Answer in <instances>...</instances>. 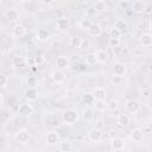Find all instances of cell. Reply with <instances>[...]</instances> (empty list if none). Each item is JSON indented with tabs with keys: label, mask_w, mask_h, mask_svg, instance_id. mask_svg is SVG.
<instances>
[{
	"label": "cell",
	"mask_w": 152,
	"mask_h": 152,
	"mask_svg": "<svg viewBox=\"0 0 152 152\" xmlns=\"http://www.w3.org/2000/svg\"><path fill=\"white\" fill-rule=\"evenodd\" d=\"M61 120L66 126H72L80 120V113L75 108H65L61 113Z\"/></svg>",
	"instance_id": "cell-1"
},
{
	"label": "cell",
	"mask_w": 152,
	"mask_h": 152,
	"mask_svg": "<svg viewBox=\"0 0 152 152\" xmlns=\"http://www.w3.org/2000/svg\"><path fill=\"white\" fill-rule=\"evenodd\" d=\"M14 139H15V141H17L18 144H20V145H26V144H28V141H30V139H31V133H30V131H28L27 128L21 127V128H19V129L15 131V133H14Z\"/></svg>",
	"instance_id": "cell-2"
},
{
	"label": "cell",
	"mask_w": 152,
	"mask_h": 152,
	"mask_svg": "<svg viewBox=\"0 0 152 152\" xmlns=\"http://www.w3.org/2000/svg\"><path fill=\"white\" fill-rule=\"evenodd\" d=\"M18 114L23 118H28L31 116L33 113H34V108L33 106L30 103V101H26V102H23L18 106V109H17Z\"/></svg>",
	"instance_id": "cell-3"
},
{
	"label": "cell",
	"mask_w": 152,
	"mask_h": 152,
	"mask_svg": "<svg viewBox=\"0 0 152 152\" xmlns=\"http://www.w3.org/2000/svg\"><path fill=\"white\" fill-rule=\"evenodd\" d=\"M141 108V104L135 99H128L125 101V109L129 114H137Z\"/></svg>",
	"instance_id": "cell-4"
},
{
	"label": "cell",
	"mask_w": 152,
	"mask_h": 152,
	"mask_svg": "<svg viewBox=\"0 0 152 152\" xmlns=\"http://www.w3.org/2000/svg\"><path fill=\"white\" fill-rule=\"evenodd\" d=\"M56 30L58 31V32H66V31H69L70 30V27H71V21H70V19L68 18V17H61V18H58L57 19V21H56Z\"/></svg>",
	"instance_id": "cell-5"
},
{
	"label": "cell",
	"mask_w": 152,
	"mask_h": 152,
	"mask_svg": "<svg viewBox=\"0 0 152 152\" xmlns=\"http://www.w3.org/2000/svg\"><path fill=\"white\" fill-rule=\"evenodd\" d=\"M87 137H88V140H89V141L97 144V142H100V141L103 139V133H102V131H101L100 128L93 127V128H90V129L88 131Z\"/></svg>",
	"instance_id": "cell-6"
},
{
	"label": "cell",
	"mask_w": 152,
	"mask_h": 152,
	"mask_svg": "<svg viewBox=\"0 0 152 152\" xmlns=\"http://www.w3.org/2000/svg\"><path fill=\"white\" fill-rule=\"evenodd\" d=\"M50 78L55 84H63L65 81V74L61 69H55L50 72Z\"/></svg>",
	"instance_id": "cell-7"
},
{
	"label": "cell",
	"mask_w": 152,
	"mask_h": 152,
	"mask_svg": "<svg viewBox=\"0 0 152 152\" xmlns=\"http://www.w3.org/2000/svg\"><path fill=\"white\" fill-rule=\"evenodd\" d=\"M11 64L15 69H23L27 65V59L23 55H14L11 59Z\"/></svg>",
	"instance_id": "cell-8"
},
{
	"label": "cell",
	"mask_w": 152,
	"mask_h": 152,
	"mask_svg": "<svg viewBox=\"0 0 152 152\" xmlns=\"http://www.w3.org/2000/svg\"><path fill=\"white\" fill-rule=\"evenodd\" d=\"M109 146H110V150H113V151H121L126 147V141L122 138L114 137L109 140Z\"/></svg>",
	"instance_id": "cell-9"
},
{
	"label": "cell",
	"mask_w": 152,
	"mask_h": 152,
	"mask_svg": "<svg viewBox=\"0 0 152 152\" xmlns=\"http://www.w3.org/2000/svg\"><path fill=\"white\" fill-rule=\"evenodd\" d=\"M113 75L119 77H125L127 75V66L122 62H115L113 65Z\"/></svg>",
	"instance_id": "cell-10"
},
{
	"label": "cell",
	"mask_w": 152,
	"mask_h": 152,
	"mask_svg": "<svg viewBox=\"0 0 152 152\" xmlns=\"http://www.w3.org/2000/svg\"><path fill=\"white\" fill-rule=\"evenodd\" d=\"M26 33H27V28H26L25 25H23V24H20V23H17V24L13 25V27H12V36H13V37H15V38H21V37H24Z\"/></svg>",
	"instance_id": "cell-11"
},
{
	"label": "cell",
	"mask_w": 152,
	"mask_h": 152,
	"mask_svg": "<svg viewBox=\"0 0 152 152\" xmlns=\"http://www.w3.org/2000/svg\"><path fill=\"white\" fill-rule=\"evenodd\" d=\"M55 64H56V66H57L58 69H61V70H66V69L70 68V59H69L68 56L61 55V56H58V57L56 58Z\"/></svg>",
	"instance_id": "cell-12"
},
{
	"label": "cell",
	"mask_w": 152,
	"mask_h": 152,
	"mask_svg": "<svg viewBox=\"0 0 152 152\" xmlns=\"http://www.w3.org/2000/svg\"><path fill=\"white\" fill-rule=\"evenodd\" d=\"M24 97L26 101H30V102H33V101H37L38 97H39V93L37 90V88H26L25 91H24Z\"/></svg>",
	"instance_id": "cell-13"
},
{
	"label": "cell",
	"mask_w": 152,
	"mask_h": 152,
	"mask_svg": "<svg viewBox=\"0 0 152 152\" xmlns=\"http://www.w3.org/2000/svg\"><path fill=\"white\" fill-rule=\"evenodd\" d=\"M129 139H131L133 142H137V144L141 142L142 139H144V131H142L141 128H139V127L133 128V129L131 131V133H129Z\"/></svg>",
	"instance_id": "cell-14"
},
{
	"label": "cell",
	"mask_w": 152,
	"mask_h": 152,
	"mask_svg": "<svg viewBox=\"0 0 152 152\" xmlns=\"http://www.w3.org/2000/svg\"><path fill=\"white\" fill-rule=\"evenodd\" d=\"M146 4L144 0H134L133 4H132V11L135 13V14H142L146 10Z\"/></svg>",
	"instance_id": "cell-15"
},
{
	"label": "cell",
	"mask_w": 152,
	"mask_h": 152,
	"mask_svg": "<svg viewBox=\"0 0 152 152\" xmlns=\"http://www.w3.org/2000/svg\"><path fill=\"white\" fill-rule=\"evenodd\" d=\"M59 140H61V137L56 131H49L45 135V141L49 145H56L57 142H59Z\"/></svg>",
	"instance_id": "cell-16"
},
{
	"label": "cell",
	"mask_w": 152,
	"mask_h": 152,
	"mask_svg": "<svg viewBox=\"0 0 152 152\" xmlns=\"http://www.w3.org/2000/svg\"><path fill=\"white\" fill-rule=\"evenodd\" d=\"M5 17L8 23H15L19 20V12L17 8H8L5 12Z\"/></svg>",
	"instance_id": "cell-17"
},
{
	"label": "cell",
	"mask_w": 152,
	"mask_h": 152,
	"mask_svg": "<svg viewBox=\"0 0 152 152\" xmlns=\"http://www.w3.org/2000/svg\"><path fill=\"white\" fill-rule=\"evenodd\" d=\"M102 33H103V28H102V26H101L100 24H97V23H94V24L91 25V27L88 30V34L91 36V37H94V38L101 37Z\"/></svg>",
	"instance_id": "cell-18"
},
{
	"label": "cell",
	"mask_w": 152,
	"mask_h": 152,
	"mask_svg": "<svg viewBox=\"0 0 152 152\" xmlns=\"http://www.w3.org/2000/svg\"><path fill=\"white\" fill-rule=\"evenodd\" d=\"M139 43L142 48H150L152 45V34L151 33H141L139 36Z\"/></svg>",
	"instance_id": "cell-19"
},
{
	"label": "cell",
	"mask_w": 152,
	"mask_h": 152,
	"mask_svg": "<svg viewBox=\"0 0 152 152\" xmlns=\"http://www.w3.org/2000/svg\"><path fill=\"white\" fill-rule=\"evenodd\" d=\"M93 94H94L96 101H106V99H107V90L103 87L95 88L94 91H93Z\"/></svg>",
	"instance_id": "cell-20"
},
{
	"label": "cell",
	"mask_w": 152,
	"mask_h": 152,
	"mask_svg": "<svg viewBox=\"0 0 152 152\" xmlns=\"http://www.w3.org/2000/svg\"><path fill=\"white\" fill-rule=\"evenodd\" d=\"M36 39L40 43H45L50 39V33L46 28H39L36 33Z\"/></svg>",
	"instance_id": "cell-21"
},
{
	"label": "cell",
	"mask_w": 152,
	"mask_h": 152,
	"mask_svg": "<svg viewBox=\"0 0 152 152\" xmlns=\"http://www.w3.org/2000/svg\"><path fill=\"white\" fill-rule=\"evenodd\" d=\"M129 122H131V120H129V116L127 114L122 113V114H119L118 118H116V124L121 128H126L129 125Z\"/></svg>",
	"instance_id": "cell-22"
},
{
	"label": "cell",
	"mask_w": 152,
	"mask_h": 152,
	"mask_svg": "<svg viewBox=\"0 0 152 152\" xmlns=\"http://www.w3.org/2000/svg\"><path fill=\"white\" fill-rule=\"evenodd\" d=\"M95 53H96L97 63H100V64L107 63V61H108V53H107V51H106L104 49H99Z\"/></svg>",
	"instance_id": "cell-23"
},
{
	"label": "cell",
	"mask_w": 152,
	"mask_h": 152,
	"mask_svg": "<svg viewBox=\"0 0 152 152\" xmlns=\"http://www.w3.org/2000/svg\"><path fill=\"white\" fill-rule=\"evenodd\" d=\"M84 63L88 66H94L95 64H97V58H96V53L95 52H88L84 57Z\"/></svg>",
	"instance_id": "cell-24"
},
{
	"label": "cell",
	"mask_w": 152,
	"mask_h": 152,
	"mask_svg": "<svg viewBox=\"0 0 152 152\" xmlns=\"http://www.w3.org/2000/svg\"><path fill=\"white\" fill-rule=\"evenodd\" d=\"M113 27L120 30L121 32H126V31L128 30V23H127L125 19H121V18H120V19H116V20H115Z\"/></svg>",
	"instance_id": "cell-25"
},
{
	"label": "cell",
	"mask_w": 152,
	"mask_h": 152,
	"mask_svg": "<svg viewBox=\"0 0 152 152\" xmlns=\"http://www.w3.org/2000/svg\"><path fill=\"white\" fill-rule=\"evenodd\" d=\"M93 24H94V23L91 21V19H90V18L84 17V18H82V19L80 20L78 26H80V28H82L83 31H87V32H88V30L91 27V25H93Z\"/></svg>",
	"instance_id": "cell-26"
},
{
	"label": "cell",
	"mask_w": 152,
	"mask_h": 152,
	"mask_svg": "<svg viewBox=\"0 0 152 152\" xmlns=\"http://www.w3.org/2000/svg\"><path fill=\"white\" fill-rule=\"evenodd\" d=\"M82 101H83V103L87 104V106H94L95 102H96L95 96H94L93 93H86V94L82 96Z\"/></svg>",
	"instance_id": "cell-27"
},
{
	"label": "cell",
	"mask_w": 152,
	"mask_h": 152,
	"mask_svg": "<svg viewBox=\"0 0 152 152\" xmlns=\"http://www.w3.org/2000/svg\"><path fill=\"white\" fill-rule=\"evenodd\" d=\"M94 6H95L96 11L100 12V13L106 12V11L108 10V6H107V4H106V0H96V1L94 2Z\"/></svg>",
	"instance_id": "cell-28"
},
{
	"label": "cell",
	"mask_w": 152,
	"mask_h": 152,
	"mask_svg": "<svg viewBox=\"0 0 152 152\" xmlns=\"http://www.w3.org/2000/svg\"><path fill=\"white\" fill-rule=\"evenodd\" d=\"M25 82H26V86H27L28 88H37V87H38V84H39L38 78H37L36 76H33V75L27 76Z\"/></svg>",
	"instance_id": "cell-29"
},
{
	"label": "cell",
	"mask_w": 152,
	"mask_h": 152,
	"mask_svg": "<svg viewBox=\"0 0 152 152\" xmlns=\"http://www.w3.org/2000/svg\"><path fill=\"white\" fill-rule=\"evenodd\" d=\"M94 116H95V113H94V110L91 108L84 109V112H83V120L84 121L91 122V121H94Z\"/></svg>",
	"instance_id": "cell-30"
},
{
	"label": "cell",
	"mask_w": 152,
	"mask_h": 152,
	"mask_svg": "<svg viewBox=\"0 0 152 152\" xmlns=\"http://www.w3.org/2000/svg\"><path fill=\"white\" fill-rule=\"evenodd\" d=\"M45 63H46V57H45L44 55H37V56L33 58V64H34V66H37V68L43 66Z\"/></svg>",
	"instance_id": "cell-31"
},
{
	"label": "cell",
	"mask_w": 152,
	"mask_h": 152,
	"mask_svg": "<svg viewBox=\"0 0 152 152\" xmlns=\"http://www.w3.org/2000/svg\"><path fill=\"white\" fill-rule=\"evenodd\" d=\"M58 148L62 152H69V151L74 150V146H72V144L70 141H62V142H59V147Z\"/></svg>",
	"instance_id": "cell-32"
},
{
	"label": "cell",
	"mask_w": 152,
	"mask_h": 152,
	"mask_svg": "<svg viewBox=\"0 0 152 152\" xmlns=\"http://www.w3.org/2000/svg\"><path fill=\"white\" fill-rule=\"evenodd\" d=\"M81 43H82V38L78 36H74L70 38V46L74 49H80Z\"/></svg>",
	"instance_id": "cell-33"
},
{
	"label": "cell",
	"mask_w": 152,
	"mask_h": 152,
	"mask_svg": "<svg viewBox=\"0 0 152 152\" xmlns=\"http://www.w3.org/2000/svg\"><path fill=\"white\" fill-rule=\"evenodd\" d=\"M96 13H97V11H96V8H95L94 5H90V6H88V7L86 8V17H88V18L95 17Z\"/></svg>",
	"instance_id": "cell-34"
},
{
	"label": "cell",
	"mask_w": 152,
	"mask_h": 152,
	"mask_svg": "<svg viewBox=\"0 0 152 152\" xmlns=\"http://www.w3.org/2000/svg\"><path fill=\"white\" fill-rule=\"evenodd\" d=\"M8 83H10V77H8L6 74H1V75H0V86H1V88H2V89L7 88Z\"/></svg>",
	"instance_id": "cell-35"
},
{
	"label": "cell",
	"mask_w": 152,
	"mask_h": 152,
	"mask_svg": "<svg viewBox=\"0 0 152 152\" xmlns=\"http://www.w3.org/2000/svg\"><path fill=\"white\" fill-rule=\"evenodd\" d=\"M119 108V101L115 99H112L110 101L107 102V109L109 110H116Z\"/></svg>",
	"instance_id": "cell-36"
},
{
	"label": "cell",
	"mask_w": 152,
	"mask_h": 152,
	"mask_svg": "<svg viewBox=\"0 0 152 152\" xmlns=\"http://www.w3.org/2000/svg\"><path fill=\"white\" fill-rule=\"evenodd\" d=\"M122 33H124V32H121L120 30L113 27V28L110 30V33H109V34H110V38H118V39H121Z\"/></svg>",
	"instance_id": "cell-37"
},
{
	"label": "cell",
	"mask_w": 152,
	"mask_h": 152,
	"mask_svg": "<svg viewBox=\"0 0 152 152\" xmlns=\"http://www.w3.org/2000/svg\"><path fill=\"white\" fill-rule=\"evenodd\" d=\"M120 39H118V38H110L109 37V39H108V45H109V48H112V49H114V48H119L120 46Z\"/></svg>",
	"instance_id": "cell-38"
},
{
	"label": "cell",
	"mask_w": 152,
	"mask_h": 152,
	"mask_svg": "<svg viewBox=\"0 0 152 152\" xmlns=\"http://www.w3.org/2000/svg\"><path fill=\"white\" fill-rule=\"evenodd\" d=\"M122 78H124V77H119V76L113 75V76H110L109 81H110V83L114 84V86H120V84L122 83Z\"/></svg>",
	"instance_id": "cell-39"
},
{
	"label": "cell",
	"mask_w": 152,
	"mask_h": 152,
	"mask_svg": "<svg viewBox=\"0 0 152 152\" xmlns=\"http://www.w3.org/2000/svg\"><path fill=\"white\" fill-rule=\"evenodd\" d=\"M89 49H90V43H89V40H87V39H82L80 50H82V51H87V50H89Z\"/></svg>",
	"instance_id": "cell-40"
},
{
	"label": "cell",
	"mask_w": 152,
	"mask_h": 152,
	"mask_svg": "<svg viewBox=\"0 0 152 152\" xmlns=\"http://www.w3.org/2000/svg\"><path fill=\"white\" fill-rule=\"evenodd\" d=\"M94 106H95V109H99V110H104L107 108V103H104V101H96Z\"/></svg>",
	"instance_id": "cell-41"
},
{
	"label": "cell",
	"mask_w": 152,
	"mask_h": 152,
	"mask_svg": "<svg viewBox=\"0 0 152 152\" xmlns=\"http://www.w3.org/2000/svg\"><path fill=\"white\" fill-rule=\"evenodd\" d=\"M4 103H5V94L1 93V94H0V104L4 106Z\"/></svg>",
	"instance_id": "cell-42"
},
{
	"label": "cell",
	"mask_w": 152,
	"mask_h": 152,
	"mask_svg": "<svg viewBox=\"0 0 152 152\" xmlns=\"http://www.w3.org/2000/svg\"><path fill=\"white\" fill-rule=\"evenodd\" d=\"M42 2H43L44 5H51V4L55 2V0H42Z\"/></svg>",
	"instance_id": "cell-43"
},
{
	"label": "cell",
	"mask_w": 152,
	"mask_h": 152,
	"mask_svg": "<svg viewBox=\"0 0 152 152\" xmlns=\"http://www.w3.org/2000/svg\"><path fill=\"white\" fill-rule=\"evenodd\" d=\"M148 27H150V30L152 31V18L148 20Z\"/></svg>",
	"instance_id": "cell-44"
},
{
	"label": "cell",
	"mask_w": 152,
	"mask_h": 152,
	"mask_svg": "<svg viewBox=\"0 0 152 152\" xmlns=\"http://www.w3.org/2000/svg\"><path fill=\"white\" fill-rule=\"evenodd\" d=\"M21 2H24V4H26V2H31L32 0H20Z\"/></svg>",
	"instance_id": "cell-45"
},
{
	"label": "cell",
	"mask_w": 152,
	"mask_h": 152,
	"mask_svg": "<svg viewBox=\"0 0 152 152\" xmlns=\"http://www.w3.org/2000/svg\"><path fill=\"white\" fill-rule=\"evenodd\" d=\"M133 1H134V0H133Z\"/></svg>",
	"instance_id": "cell-46"
}]
</instances>
